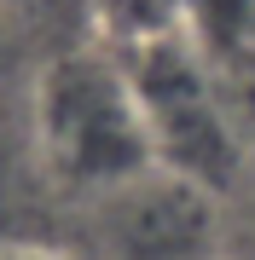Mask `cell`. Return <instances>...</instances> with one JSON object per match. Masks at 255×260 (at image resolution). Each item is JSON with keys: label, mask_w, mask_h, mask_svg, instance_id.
<instances>
[{"label": "cell", "mask_w": 255, "mask_h": 260, "mask_svg": "<svg viewBox=\"0 0 255 260\" xmlns=\"http://www.w3.org/2000/svg\"><path fill=\"white\" fill-rule=\"evenodd\" d=\"M122 70L133 81L145 133H151V156L162 174L209 191L215 203L244 191L249 150L238 139L232 110L215 87V70L197 58V47L174 29H145L122 52Z\"/></svg>", "instance_id": "obj_1"}, {"label": "cell", "mask_w": 255, "mask_h": 260, "mask_svg": "<svg viewBox=\"0 0 255 260\" xmlns=\"http://www.w3.org/2000/svg\"><path fill=\"white\" fill-rule=\"evenodd\" d=\"M35 110H41L47 162L76 185L116 191L157 168L122 58H58L41 75Z\"/></svg>", "instance_id": "obj_2"}, {"label": "cell", "mask_w": 255, "mask_h": 260, "mask_svg": "<svg viewBox=\"0 0 255 260\" xmlns=\"http://www.w3.org/2000/svg\"><path fill=\"white\" fill-rule=\"evenodd\" d=\"M99 237L104 260H220V203L151 168L104 191Z\"/></svg>", "instance_id": "obj_3"}, {"label": "cell", "mask_w": 255, "mask_h": 260, "mask_svg": "<svg viewBox=\"0 0 255 260\" xmlns=\"http://www.w3.org/2000/svg\"><path fill=\"white\" fill-rule=\"evenodd\" d=\"M186 41L209 70L255 58V0H186Z\"/></svg>", "instance_id": "obj_4"}, {"label": "cell", "mask_w": 255, "mask_h": 260, "mask_svg": "<svg viewBox=\"0 0 255 260\" xmlns=\"http://www.w3.org/2000/svg\"><path fill=\"white\" fill-rule=\"evenodd\" d=\"M0 260H52V254H23V249H18V254H0Z\"/></svg>", "instance_id": "obj_5"}, {"label": "cell", "mask_w": 255, "mask_h": 260, "mask_svg": "<svg viewBox=\"0 0 255 260\" xmlns=\"http://www.w3.org/2000/svg\"><path fill=\"white\" fill-rule=\"evenodd\" d=\"M244 191H255V150H249V174H244Z\"/></svg>", "instance_id": "obj_6"}]
</instances>
